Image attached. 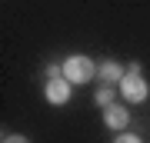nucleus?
I'll return each mask as SVG.
<instances>
[{
    "label": "nucleus",
    "mask_w": 150,
    "mask_h": 143,
    "mask_svg": "<svg viewBox=\"0 0 150 143\" xmlns=\"http://www.w3.org/2000/svg\"><path fill=\"white\" fill-rule=\"evenodd\" d=\"M113 143H140V137H130V133H123V137H117Z\"/></svg>",
    "instance_id": "obj_8"
},
{
    "label": "nucleus",
    "mask_w": 150,
    "mask_h": 143,
    "mask_svg": "<svg viewBox=\"0 0 150 143\" xmlns=\"http://www.w3.org/2000/svg\"><path fill=\"white\" fill-rule=\"evenodd\" d=\"M97 103H100V106H110L113 103V90H110V87H100V90H97Z\"/></svg>",
    "instance_id": "obj_6"
},
{
    "label": "nucleus",
    "mask_w": 150,
    "mask_h": 143,
    "mask_svg": "<svg viewBox=\"0 0 150 143\" xmlns=\"http://www.w3.org/2000/svg\"><path fill=\"white\" fill-rule=\"evenodd\" d=\"M120 93H123V100H130V103H144L147 100V93H150V87H147V80L140 77V67H127V73H123L120 80Z\"/></svg>",
    "instance_id": "obj_1"
},
{
    "label": "nucleus",
    "mask_w": 150,
    "mask_h": 143,
    "mask_svg": "<svg viewBox=\"0 0 150 143\" xmlns=\"http://www.w3.org/2000/svg\"><path fill=\"white\" fill-rule=\"evenodd\" d=\"M123 73H127V70H123L120 63H113V60H103V63L97 67V77H100V80H107V83H113V80L120 83V80H123Z\"/></svg>",
    "instance_id": "obj_5"
},
{
    "label": "nucleus",
    "mask_w": 150,
    "mask_h": 143,
    "mask_svg": "<svg viewBox=\"0 0 150 143\" xmlns=\"http://www.w3.org/2000/svg\"><path fill=\"white\" fill-rule=\"evenodd\" d=\"M103 123H107L110 130H123V127L130 123V113L123 110V106L110 103V106H103Z\"/></svg>",
    "instance_id": "obj_4"
},
{
    "label": "nucleus",
    "mask_w": 150,
    "mask_h": 143,
    "mask_svg": "<svg viewBox=\"0 0 150 143\" xmlns=\"http://www.w3.org/2000/svg\"><path fill=\"white\" fill-rule=\"evenodd\" d=\"M47 100L57 103V106H64V103L70 100V80H67V77L50 80V83H47Z\"/></svg>",
    "instance_id": "obj_3"
},
{
    "label": "nucleus",
    "mask_w": 150,
    "mask_h": 143,
    "mask_svg": "<svg viewBox=\"0 0 150 143\" xmlns=\"http://www.w3.org/2000/svg\"><path fill=\"white\" fill-rule=\"evenodd\" d=\"M4 143H27L23 137H17V133H10V137H4Z\"/></svg>",
    "instance_id": "obj_9"
},
{
    "label": "nucleus",
    "mask_w": 150,
    "mask_h": 143,
    "mask_svg": "<svg viewBox=\"0 0 150 143\" xmlns=\"http://www.w3.org/2000/svg\"><path fill=\"white\" fill-rule=\"evenodd\" d=\"M47 77H50V80H60V77H64V70H60L57 63H50V67H47Z\"/></svg>",
    "instance_id": "obj_7"
},
{
    "label": "nucleus",
    "mask_w": 150,
    "mask_h": 143,
    "mask_svg": "<svg viewBox=\"0 0 150 143\" xmlns=\"http://www.w3.org/2000/svg\"><path fill=\"white\" fill-rule=\"evenodd\" d=\"M97 67L90 57H67L64 60V77L70 80V83H87V80H93Z\"/></svg>",
    "instance_id": "obj_2"
}]
</instances>
